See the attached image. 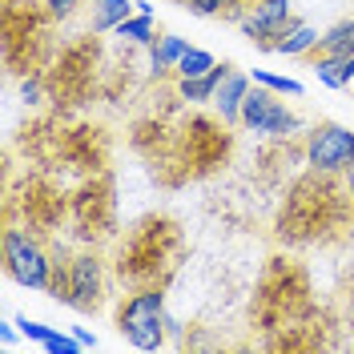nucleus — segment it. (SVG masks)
<instances>
[{
    "label": "nucleus",
    "instance_id": "nucleus-1",
    "mask_svg": "<svg viewBox=\"0 0 354 354\" xmlns=\"http://www.w3.org/2000/svg\"><path fill=\"white\" fill-rule=\"evenodd\" d=\"M338 174H318L310 169L306 177H298L286 194V205L278 214V238L290 245H310L326 242L346 225V209H351V189L346 181L338 185Z\"/></svg>",
    "mask_w": 354,
    "mask_h": 354
},
{
    "label": "nucleus",
    "instance_id": "nucleus-2",
    "mask_svg": "<svg viewBox=\"0 0 354 354\" xmlns=\"http://www.w3.org/2000/svg\"><path fill=\"white\" fill-rule=\"evenodd\" d=\"M177 254H181V234L169 218H145L129 230V238L121 242V254H117V274L121 282L129 286H161L165 274L177 266Z\"/></svg>",
    "mask_w": 354,
    "mask_h": 354
},
{
    "label": "nucleus",
    "instance_id": "nucleus-3",
    "mask_svg": "<svg viewBox=\"0 0 354 354\" xmlns=\"http://www.w3.org/2000/svg\"><path fill=\"white\" fill-rule=\"evenodd\" d=\"M230 125L221 117H189L185 129L177 137V161H181V174L185 177H201V174H214L218 165L230 161Z\"/></svg>",
    "mask_w": 354,
    "mask_h": 354
},
{
    "label": "nucleus",
    "instance_id": "nucleus-4",
    "mask_svg": "<svg viewBox=\"0 0 354 354\" xmlns=\"http://www.w3.org/2000/svg\"><path fill=\"white\" fill-rule=\"evenodd\" d=\"M306 270L290 258H274V270L262 286L258 298V318L266 322V330H278L282 322H294L298 310H306Z\"/></svg>",
    "mask_w": 354,
    "mask_h": 354
},
{
    "label": "nucleus",
    "instance_id": "nucleus-5",
    "mask_svg": "<svg viewBox=\"0 0 354 354\" xmlns=\"http://www.w3.org/2000/svg\"><path fill=\"white\" fill-rule=\"evenodd\" d=\"M117 330L129 338L137 351H161L165 346V290L161 286H141L129 294L117 310Z\"/></svg>",
    "mask_w": 354,
    "mask_h": 354
},
{
    "label": "nucleus",
    "instance_id": "nucleus-6",
    "mask_svg": "<svg viewBox=\"0 0 354 354\" xmlns=\"http://www.w3.org/2000/svg\"><path fill=\"white\" fill-rule=\"evenodd\" d=\"M68 214H73V225H77V238L85 242H101L117 230V198H113V181L105 174L81 181V189L68 201Z\"/></svg>",
    "mask_w": 354,
    "mask_h": 354
},
{
    "label": "nucleus",
    "instance_id": "nucleus-7",
    "mask_svg": "<svg viewBox=\"0 0 354 354\" xmlns=\"http://www.w3.org/2000/svg\"><path fill=\"white\" fill-rule=\"evenodd\" d=\"M4 270H8V278H12L17 286L48 294L53 254L41 245L37 230H21V225H8V230H4Z\"/></svg>",
    "mask_w": 354,
    "mask_h": 354
},
{
    "label": "nucleus",
    "instance_id": "nucleus-8",
    "mask_svg": "<svg viewBox=\"0 0 354 354\" xmlns=\"http://www.w3.org/2000/svg\"><path fill=\"white\" fill-rule=\"evenodd\" d=\"M93 77H97V41H77L68 44L65 53L57 57L53 65V77H48V88H53V101L61 105H81L93 88Z\"/></svg>",
    "mask_w": 354,
    "mask_h": 354
},
{
    "label": "nucleus",
    "instance_id": "nucleus-9",
    "mask_svg": "<svg viewBox=\"0 0 354 354\" xmlns=\"http://www.w3.org/2000/svg\"><path fill=\"white\" fill-rule=\"evenodd\" d=\"M278 97H282V93H274V88H266V85H250L245 105H242V125L245 129L258 133V137H274V141L294 137V133L302 129L298 113H290Z\"/></svg>",
    "mask_w": 354,
    "mask_h": 354
},
{
    "label": "nucleus",
    "instance_id": "nucleus-10",
    "mask_svg": "<svg viewBox=\"0 0 354 354\" xmlns=\"http://www.w3.org/2000/svg\"><path fill=\"white\" fill-rule=\"evenodd\" d=\"M310 169L318 174H342L354 161V129L346 125H334V121H322L306 133V149H302Z\"/></svg>",
    "mask_w": 354,
    "mask_h": 354
},
{
    "label": "nucleus",
    "instance_id": "nucleus-11",
    "mask_svg": "<svg viewBox=\"0 0 354 354\" xmlns=\"http://www.w3.org/2000/svg\"><path fill=\"white\" fill-rule=\"evenodd\" d=\"M68 306L81 314L105 306V262L97 250H81L68 262Z\"/></svg>",
    "mask_w": 354,
    "mask_h": 354
},
{
    "label": "nucleus",
    "instance_id": "nucleus-12",
    "mask_svg": "<svg viewBox=\"0 0 354 354\" xmlns=\"http://www.w3.org/2000/svg\"><path fill=\"white\" fill-rule=\"evenodd\" d=\"M286 21H290V0H258V4H250V12L242 17V32L250 44L274 53V41L286 28Z\"/></svg>",
    "mask_w": 354,
    "mask_h": 354
},
{
    "label": "nucleus",
    "instance_id": "nucleus-13",
    "mask_svg": "<svg viewBox=\"0 0 354 354\" xmlns=\"http://www.w3.org/2000/svg\"><path fill=\"white\" fill-rule=\"evenodd\" d=\"M65 209H68V201L57 185H48V181H28L24 185V218H28V230H37V234L57 230L61 218H65Z\"/></svg>",
    "mask_w": 354,
    "mask_h": 354
},
{
    "label": "nucleus",
    "instance_id": "nucleus-14",
    "mask_svg": "<svg viewBox=\"0 0 354 354\" xmlns=\"http://www.w3.org/2000/svg\"><path fill=\"white\" fill-rule=\"evenodd\" d=\"M61 149L85 174H101L105 169V157H109L105 129H97V125H81V129H73V133H61Z\"/></svg>",
    "mask_w": 354,
    "mask_h": 354
},
{
    "label": "nucleus",
    "instance_id": "nucleus-15",
    "mask_svg": "<svg viewBox=\"0 0 354 354\" xmlns=\"http://www.w3.org/2000/svg\"><path fill=\"white\" fill-rule=\"evenodd\" d=\"M250 73H238V68H230L225 77H221L218 93H214V113H218L225 125H242V105H245V93H250Z\"/></svg>",
    "mask_w": 354,
    "mask_h": 354
},
{
    "label": "nucleus",
    "instance_id": "nucleus-16",
    "mask_svg": "<svg viewBox=\"0 0 354 354\" xmlns=\"http://www.w3.org/2000/svg\"><path fill=\"white\" fill-rule=\"evenodd\" d=\"M318 41H322V32H318L314 24L290 17L286 28H282L278 41H274V53H282V57H306V53H318Z\"/></svg>",
    "mask_w": 354,
    "mask_h": 354
},
{
    "label": "nucleus",
    "instance_id": "nucleus-17",
    "mask_svg": "<svg viewBox=\"0 0 354 354\" xmlns=\"http://www.w3.org/2000/svg\"><path fill=\"white\" fill-rule=\"evenodd\" d=\"M234 65H214L205 77H185V81H177V97L181 101H189V105H214V93H218V85H221V77L230 73Z\"/></svg>",
    "mask_w": 354,
    "mask_h": 354
},
{
    "label": "nucleus",
    "instance_id": "nucleus-18",
    "mask_svg": "<svg viewBox=\"0 0 354 354\" xmlns=\"http://www.w3.org/2000/svg\"><path fill=\"white\" fill-rule=\"evenodd\" d=\"M133 0H93V8H88V32L97 37V32H113L117 24L133 17Z\"/></svg>",
    "mask_w": 354,
    "mask_h": 354
},
{
    "label": "nucleus",
    "instance_id": "nucleus-19",
    "mask_svg": "<svg viewBox=\"0 0 354 354\" xmlns=\"http://www.w3.org/2000/svg\"><path fill=\"white\" fill-rule=\"evenodd\" d=\"M181 8H189L194 17H214V21H238L242 24L250 0H181Z\"/></svg>",
    "mask_w": 354,
    "mask_h": 354
},
{
    "label": "nucleus",
    "instance_id": "nucleus-20",
    "mask_svg": "<svg viewBox=\"0 0 354 354\" xmlns=\"http://www.w3.org/2000/svg\"><path fill=\"white\" fill-rule=\"evenodd\" d=\"M314 73L326 88H346L354 81L351 77V61L338 57V53H314Z\"/></svg>",
    "mask_w": 354,
    "mask_h": 354
},
{
    "label": "nucleus",
    "instance_id": "nucleus-21",
    "mask_svg": "<svg viewBox=\"0 0 354 354\" xmlns=\"http://www.w3.org/2000/svg\"><path fill=\"white\" fill-rule=\"evenodd\" d=\"M185 48H189V41H185V37H174V32L157 37V41L149 44V61H153L157 77H161V73H169V68H177V61L185 57Z\"/></svg>",
    "mask_w": 354,
    "mask_h": 354
},
{
    "label": "nucleus",
    "instance_id": "nucleus-22",
    "mask_svg": "<svg viewBox=\"0 0 354 354\" xmlns=\"http://www.w3.org/2000/svg\"><path fill=\"white\" fill-rule=\"evenodd\" d=\"M113 37H121V41L129 44H153V17L149 12H133V17H125V21L113 28Z\"/></svg>",
    "mask_w": 354,
    "mask_h": 354
},
{
    "label": "nucleus",
    "instance_id": "nucleus-23",
    "mask_svg": "<svg viewBox=\"0 0 354 354\" xmlns=\"http://www.w3.org/2000/svg\"><path fill=\"white\" fill-rule=\"evenodd\" d=\"M218 65V57H214V53H209V48H198V44H189V48H185V57H181V61H177V81H185V77H205V73H209V68Z\"/></svg>",
    "mask_w": 354,
    "mask_h": 354
},
{
    "label": "nucleus",
    "instance_id": "nucleus-24",
    "mask_svg": "<svg viewBox=\"0 0 354 354\" xmlns=\"http://www.w3.org/2000/svg\"><path fill=\"white\" fill-rule=\"evenodd\" d=\"M351 41H354V17H346V21L330 24V28L322 32L318 53H338V57H351Z\"/></svg>",
    "mask_w": 354,
    "mask_h": 354
},
{
    "label": "nucleus",
    "instance_id": "nucleus-25",
    "mask_svg": "<svg viewBox=\"0 0 354 354\" xmlns=\"http://www.w3.org/2000/svg\"><path fill=\"white\" fill-rule=\"evenodd\" d=\"M250 81H254V85L274 88V93H282V97H302V93H306L302 81H294V77H278V73H270V68H250Z\"/></svg>",
    "mask_w": 354,
    "mask_h": 354
},
{
    "label": "nucleus",
    "instance_id": "nucleus-26",
    "mask_svg": "<svg viewBox=\"0 0 354 354\" xmlns=\"http://www.w3.org/2000/svg\"><path fill=\"white\" fill-rule=\"evenodd\" d=\"M41 4L48 8V17H53V21H68V17H73L85 0H41Z\"/></svg>",
    "mask_w": 354,
    "mask_h": 354
},
{
    "label": "nucleus",
    "instance_id": "nucleus-27",
    "mask_svg": "<svg viewBox=\"0 0 354 354\" xmlns=\"http://www.w3.org/2000/svg\"><path fill=\"white\" fill-rule=\"evenodd\" d=\"M41 93H44L41 73H28V77H21V97L28 101V105H37V101H41Z\"/></svg>",
    "mask_w": 354,
    "mask_h": 354
},
{
    "label": "nucleus",
    "instance_id": "nucleus-28",
    "mask_svg": "<svg viewBox=\"0 0 354 354\" xmlns=\"http://www.w3.org/2000/svg\"><path fill=\"white\" fill-rule=\"evenodd\" d=\"M73 334H77V342H81L85 351H93V346H97V334L88 330V326H73Z\"/></svg>",
    "mask_w": 354,
    "mask_h": 354
},
{
    "label": "nucleus",
    "instance_id": "nucleus-29",
    "mask_svg": "<svg viewBox=\"0 0 354 354\" xmlns=\"http://www.w3.org/2000/svg\"><path fill=\"white\" fill-rule=\"evenodd\" d=\"M12 326H17V322H12ZM12 326H0V342H4V346L17 342V330H12Z\"/></svg>",
    "mask_w": 354,
    "mask_h": 354
},
{
    "label": "nucleus",
    "instance_id": "nucleus-30",
    "mask_svg": "<svg viewBox=\"0 0 354 354\" xmlns=\"http://www.w3.org/2000/svg\"><path fill=\"white\" fill-rule=\"evenodd\" d=\"M342 181H346V189H351V194H354V161H351V165H346V169H342Z\"/></svg>",
    "mask_w": 354,
    "mask_h": 354
},
{
    "label": "nucleus",
    "instance_id": "nucleus-31",
    "mask_svg": "<svg viewBox=\"0 0 354 354\" xmlns=\"http://www.w3.org/2000/svg\"><path fill=\"white\" fill-rule=\"evenodd\" d=\"M351 77H354V57H351Z\"/></svg>",
    "mask_w": 354,
    "mask_h": 354
},
{
    "label": "nucleus",
    "instance_id": "nucleus-32",
    "mask_svg": "<svg viewBox=\"0 0 354 354\" xmlns=\"http://www.w3.org/2000/svg\"><path fill=\"white\" fill-rule=\"evenodd\" d=\"M254 4H258V0H254Z\"/></svg>",
    "mask_w": 354,
    "mask_h": 354
}]
</instances>
